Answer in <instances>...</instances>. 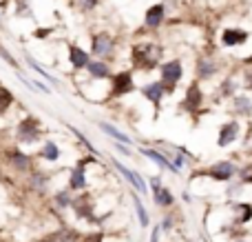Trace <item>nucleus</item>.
Listing matches in <instances>:
<instances>
[{"mask_svg":"<svg viewBox=\"0 0 252 242\" xmlns=\"http://www.w3.org/2000/svg\"><path fill=\"white\" fill-rule=\"evenodd\" d=\"M95 242H102V238H97V240H95Z\"/></svg>","mask_w":252,"mask_h":242,"instance_id":"nucleus-41","label":"nucleus"},{"mask_svg":"<svg viewBox=\"0 0 252 242\" xmlns=\"http://www.w3.org/2000/svg\"><path fill=\"white\" fill-rule=\"evenodd\" d=\"M164 58V47L155 40H144V42H135L130 49V65L137 71H153L161 65Z\"/></svg>","mask_w":252,"mask_h":242,"instance_id":"nucleus-1","label":"nucleus"},{"mask_svg":"<svg viewBox=\"0 0 252 242\" xmlns=\"http://www.w3.org/2000/svg\"><path fill=\"white\" fill-rule=\"evenodd\" d=\"M66 129H69V131H71V133H73V136H75V138H78V140H80V142H82V145H84V147H87V149H89V151H91V154H95V156H97L95 147H93V145H91V142H89V138H87V136H84V133H80V129L71 127V124H69V127H66Z\"/></svg>","mask_w":252,"mask_h":242,"instance_id":"nucleus-32","label":"nucleus"},{"mask_svg":"<svg viewBox=\"0 0 252 242\" xmlns=\"http://www.w3.org/2000/svg\"><path fill=\"white\" fill-rule=\"evenodd\" d=\"M208 176L217 182H226L235 176V164L228 162V160H221V162H215L213 167L208 169Z\"/></svg>","mask_w":252,"mask_h":242,"instance_id":"nucleus-17","label":"nucleus"},{"mask_svg":"<svg viewBox=\"0 0 252 242\" xmlns=\"http://www.w3.org/2000/svg\"><path fill=\"white\" fill-rule=\"evenodd\" d=\"M130 200H133L135 211H137V216H139V225H142V227H148L151 218H148V213H146V209H144V204H142V200H139V196H133Z\"/></svg>","mask_w":252,"mask_h":242,"instance_id":"nucleus-30","label":"nucleus"},{"mask_svg":"<svg viewBox=\"0 0 252 242\" xmlns=\"http://www.w3.org/2000/svg\"><path fill=\"white\" fill-rule=\"evenodd\" d=\"M159 234H161V227H155L153 236H151V242H159Z\"/></svg>","mask_w":252,"mask_h":242,"instance_id":"nucleus-39","label":"nucleus"},{"mask_svg":"<svg viewBox=\"0 0 252 242\" xmlns=\"http://www.w3.org/2000/svg\"><path fill=\"white\" fill-rule=\"evenodd\" d=\"M244 87L248 89V91H252V67H248V69L244 71Z\"/></svg>","mask_w":252,"mask_h":242,"instance_id":"nucleus-36","label":"nucleus"},{"mask_svg":"<svg viewBox=\"0 0 252 242\" xmlns=\"http://www.w3.org/2000/svg\"><path fill=\"white\" fill-rule=\"evenodd\" d=\"M235 211H237V220L239 222H250L252 220V204L250 202H237Z\"/></svg>","mask_w":252,"mask_h":242,"instance_id":"nucleus-28","label":"nucleus"},{"mask_svg":"<svg viewBox=\"0 0 252 242\" xmlns=\"http://www.w3.org/2000/svg\"><path fill=\"white\" fill-rule=\"evenodd\" d=\"M7 158H9V164H11L16 171H29L31 169V156L22 154L20 149H11Z\"/></svg>","mask_w":252,"mask_h":242,"instance_id":"nucleus-20","label":"nucleus"},{"mask_svg":"<svg viewBox=\"0 0 252 242\" xmlns=\"http://www.w3.org/2000/svg\"><path fill=\"white\" fill-rule=\"evenodd\" d=\"M139 154H142V156H146V158H151L153 162H155V164H159L161 169H170V171H173V173H177V171H179V169L175 167V164L170 162V160L166 158V156H161L159 151H155V149H146V147H139Z\"/></svg>","mask_w":252,"mask_h":242,"instance_id":"nucleus-21","label":"nucleus"},{"mask_svg":"<svg viewBox=\"0 0 252 242\" xmlns=\"http://www.w3.org/2000/svg\"><path fill=\"white\" fill-rule=\"evenodd\" d=\"M40 158L47 160V162H56V160L60 158V147L53 140H47L42 145V149H40Z\"/></svg>","mask_w":252,"mask_h":242,"instance_id":"nucleus-24","label":"nucleus"},{"mask_svg":"<svg viewBox=\"0 0 252 242\" xmlns=\"http://www.w3.org/2000/svg\"><path fill=\"white\" fill-rule=\"evenodd\" d=\"M113 147H115V149L120 151V154H124V156H130V154H133V151H130L128 147L124 145V142H118V140H115V145H113Z\"/></svg>","mask_w":252,"mask_h":242,"instance_id":"nucleus-38","label":"nucleus"},{"mask_svg":"<svg viewBox=\"0 0 252 242\" xmlns=\"http://www.w3.org/2000/svg\"><path fill=\"white\" fill-rule=\"evenodd\" d=\"M239 131H241L239 120H228V122H223L217 133V147H230L232 142L239 138Z\"/></svg>","mask_w":252,"mask_h":242,"instance_id":"nucleus-10","label":"nucleus"},{"mask_svg":"<svg viewBox=\"0 0 252 242\" xmlns=\"http://www.w3.org/2000/svg\"><path fill=\"white\" fill-rule=\"evenodd\" d=\"M0 58H2V60L7 62L9 67H13V69H18V60H16V58L11 56V51H9V49L4 47L2 42H0Z\"/></svg>","mask_w":252,"mask_h":242,"instance_id":"nucleus-34","label":"nucleus"},{"mask_svg":"<svg viewBox=\"0 0 252 242\" xmlns=\"http://www.w3.org/2000/svg\"><path fill=\"white\" fill-rule=\"evenodd\" d=\"M97 127L102 129V131L106 133V136H111L113 140H118V142H124V145H130V136H126L124 131H120L118 127H113L111 122H97Z\"/></svg>","mask_w":252,"mask_h":242,"instance_id":"nucleus-23","label":"nucleus"},{"mask_svg":"<svg viewBox=\"0 0 252 242\" xmlns=\"http://www.w3.org/2000/svg\"><path fill=\"white\" fill-rule=\"evenodd\" d=\"M139 93H142V96L146 98L153 107H155V114H159L161 100H164V96H166V89H164V84H161V80H151V82L142 84Z\"/></svg>","mask_w":252,"mask_h":242,"instance_id":"nucleus-7","label":"nucleus"},{"mask_svg":"<svg viewBox=\"0 0 252 242\" xmlns=\"http://www.w3.org/2000/svg\"><path fill=\"white\" fill-rule=\"evenodd\" d=\"M237 242H246V240H237Z\"/></svg>","mask_w":252,"mask_h":242,"instance_id":"nucleus-42","label":"nucleus"},{"mask_svg":"<svg viewBox=\"0 0 252 242\" xmlns=\"http://www.w3.org/2000/svg\"><path fill=\"white\" fill-rule=\"evenodd\" d=\"M159 182H161L159 178H151V187H153V196H155V202L159 204V207H170V204L175 202V200H173V194H170L168 189H164Z\"/></svg>","mask_w":252,"mask_h":242,"instance_id":"nucleus-18","label":"nucleus"},{"mask_svg":"<svg viewBox=\"0 0 252 242\" xmlns=\"http://www.w3.org/2000/svg\"><path fill=\"white\" fill-rule=\"evenodd\" d=\"M241 182H244V185H252V164H248V167L241 171Z\"/></svg>","mask_w":252,"mask_h":242,"instance_id":"nucleus-35","label":"nucleus"},{"mask_svg":"<svg viewBox=\"0 0 252 242\" xmlns=\"http://www.w3.org/2000/svg\"><path fill=\"white\" fill-rule=\"evenodd\" d=\"M170 227H173V220H170V218H166V220L161 222V229H170Z\"/></svg>","mask_w":252,"mask_h":242,"instance_id":"nucleus-40","label":"nucleus"},{"mask_svg":"<svg viewBox=\"0 0 252 242\" xmlns=\"http://www.w3.org/2000/svg\"><path fill=\"white\" fill-rule=\"evenodd\" d=\"M53 202H56V207L66 209V207H71V202H73V198H71L69 189H64V191H58V194H56V198H53Z\"/></svg>","mask_w":252,"mask_h":242,"instance_id":"nucleus-31","label":"nucleus"},{"mask_svg":"<svg viewBox=\"0 0 252 242\" xmlns=\"http://www.w3.org/2000/svg\"><path fill=\"white\" fill-rule=\"evenodd\" d=\"M13 102H16V96H13V91H9L7 87H2V84H0V116L7 114V111L11 109Z\"/></svg>","mask_w":252,"mask_h":242,"instance_id":"nucleus-26","label":"nucleus"},{"mask_svg":"<svg viewBox=\"0 0 252 242\" xmlns=\"http://www.w3.org/2000/svg\"><path fill=\"white\" fill-rule=\"evenodd\" d=\"M204 98L206 96H204V89H201L199 80H192L186 87V91H184V98L179 102V111H184V114H197L201 109V105H204Z\"/></svg>","mask_w":252,"mask_h":242,"instance_id":"nucleus-5","label":"nucleus"},{"mask_svg":"<svg viewBox=\"0 0 252 242\" xmlns=\"http://www.w3.org/2000/svg\"><path fill=\"white\" fill-rule=\"evenodd\" d=\"M42 242H78V234L75 231H56V234L47 236Z\"/></svg>","mask_w":252,"mask_h":242,"instance_id":"nucleus-27","label":"nucleus"},{"mask_svg":"<svg viewBox=\"0 0 252 242\" xmlns=\"http://www.w3.org/2000/svg\"><path fill=\"white\" fill-rule=\"evenodd\" d=\"M89 60H91V53L87 51V49H82L80 44H69V65L73 67L75 71H82L87 69Z\"/></svg>","mask_w":252,"mask_h":242,"instance_id":"nucleus-14","label":"nucleus"},{"mask_svg":"<svg viewBox=\"0 0 252 242\" xmlns=\"http://www.w3.org/2000/svg\"><path fill=\"white\" fill-rule=\"evenodd\" d=\"M248 40H250V34L246 29H241V27H226L221 31V36H219V42L223 47H241Z\"/></svg>","mask_w":252,"mask_h":242,"instance_id":"nucleus-9","label":"nucleus"},{"mask_svg":"<svg viewBox=\"0 0 252 242\" xmlns=\"http://www.w3.org/2000/svg\"><path fill=\"white\" fill-rule=\"evenodd\" d=\"M230 109L235 116L248 118V116H252V98L248 93H235V96L230 98Z\"/></svg>","mask_w":252,"mask_h":242,"instance_id":"nucleus-16","label":"nucleus"},{"mask_svg":"<svg viewBox=\"0 0 252 242\" xmlns=\"http://www.w3.org/2000/svg\"><path fill=\"white\" fill-rule=\"evenodd\" d=\"M73 2H75V7H78L80 11L89 13V11H93V9L100 4V0H73Z\"/></svg>","mask_w":252,"mask_h":242,"instance_id":"nucleus-33","label":"nucleus"},{"mask_svg":"<svg viewBox=\"0 0 252 242\" xmlns=\"http://www.w3.org/2000/svg\"><path fill=\"white\" fill-rule=\"evenodd\" d=\"M91 56L100 60H113L115 56V38L109 31H97L91 36Z\"/></svg>","mask_w":252,"mask_h":242,"instance_id":"nucleus-3","label":"nucleus"},{"mask_svg":"<svg viewBox=\"0 0 252 242\" xmlns=\"http://www.w3.org/2000/svg\"><path fill=\"white\" fill-rule=\"evenodd\" d=\"M89 162H95V158H84L78 162V167L71 171L69 176V189L71 191H82L84 187H87V173H84V167H87Z\"/></svg>","mask_w":252,"mask_h":242,"instance_id":"nucleus-13","label":"nucleus"},{"mask_svg":"<svg viewBox=\"0 0 252 242\" xmlns=\"http://www.w3.org/2000/svg\"><path fill=\"white\" fill-rule=\"evenodd\" d=\"M42 138V124L33 118V116H25L20 122L16 124V140L20 145H33Z\"/></svg>","mask_w":252,"mask_h":242,"instance_id":"nucleus-4","label":"nucleus"},{"mask_svg":"<svg viewBox=\"0 0 252 242\" xmlns=\"http://www.w3.org/2000/svg\"><path fill=\"white\" fill-rule=\"evenodd\" d=\"M219 74V62L215 58L199 56L195 60V80H213Z\"/></svg>","mask_w":252,"mask_h":242,"instance_id":"nucleus-8","label":"nucleus"},{"mask_svg":"<svg viewBox=\"0 0 252 242\" xmlns=\"http://www.w3.org/2000/svg\"><path fill=\"white\" fill-rule=\"evenodd\" d=\"M166 20V4L164 2H155L146 9L144 13V27L146 29H159Z\"/></svg>","mask_w":252,"mask_h":242,"instance_id":"nucleus-11","label":"nucleus"},{"mask_svg":"<svg viewBox=\"0 0 252 242\" xmlns=\"http://www.w3.org/2000/svg\"><path fill=\"white\" fill-rule=\"evenodd\" d=\"M111 164H113L115 169H118L120 173H122V176L126 178V180L130 182V187H133V189H137L139 194H148V187L144 185V178L139 176V173H135V171H130V169H126L122 162H120V160H111Z\"/></svg>","mask_w":252,"mask_h":242,"instance_id":"nucleus-15","label":"nucleus"},{"mask_svg":"<svg viewBox=\"0 0 252 242\" xmlns=\"http://www.w3.org/2000/svg\"><path fill=\"white\" fill-rule=\"evenodd\" d=\"M71 207L75 209L78 218H84V220H95V218H93V202H91L89 196H80V198H75L73 202H71Z\"/></svg>","mask_w":252,"mask_h":242,"instance_id":"nucleus-19","label":"nucleus"},{"mask_svg":"<svg viewBox=\"0 0 252 242\" xmlns=\"http://www.w3.org/2000/svg\"><path fill=\"white\" fill-rule=\"evenodd\" d=\"M25 62H27V67H29L31 71H35V74H38L42 80H47V82H51V84H58V80L53 78V76H49V71H47V69H42V67H40L31 56H25Z\"/></svg>","mask_w":252,"mask_h":242,"instance_id":"nucleus-25","label":"nucleus"},{"mask_svg":"<svg viewBox=\"0 0 252 242\" xmlns=\"http://www.w3.org/2000/svg\"><path fill=\"white\" fill-rule=\"evenodd\" d=\"M84 71L89 74L91 80H111V76H113L111 65L106 60H100V58H91Z\"/></svg>","mask_w":252,"mask_h":242,"instance_id":"nucleus-12","label":"nucleus"},{"mask_svg":"<svg viewBox=\"0 0 252 242\" xmlns=\"http://www.w3.org/2000/svg\"><path fill=\"white\" fill-rule=\"evenodd\" d=\"M157 69H159V76H161L159 80L166 89V96H173L177 84L184 80V62L179 58H170V60L161 62Z\"/></svg>","mask_w":252,"mask_h":242,"instance_id":"nucleus-2","label":"nucleus"},{"mask_svg":"<svg viewBox=\"0 0 252 242\" xmlns=\"http://www.w3.org/2000/svg\"><path fill=\"white\" fill-rule=\"evenodd\" d=\"M29 182H31V187H33L35 191H42L44 187H47V182H49V176H47V173L35 171V169H33V173H31Z\"/></svg>","mask_w":252,"mask_h":242,"instance_id":"nucleus-29","label":"nucleus"},{"mask_svg":"<svg viewBox=\"0 0 252 242\" xmlns=\"http://www.w3.org/2000/svg\"><path fill=\"white\" fill-rule=\"evenodd\" d=\"M239 89V82H237L235 76H226V78L219 82V98H232Z\"/></svg>","mask_w":252,"mask_h":242,"instance_id":"nucleus-22","label":"nucleus"},{"mask_svg":"<svg viewBox=\"0 0 252 242\" xmlns=\"http://www.w3.org/2000/svg\"><path fill=\"white\" fill-rule=\"evenodd\" d=\"M133 91H135V76L130 69L118 71V74L111 76V91H109L111 98H124Z\"/></svg>","mask_w":252,"mask_h":242,"instance_id":"nucleus-6","label":"nucleus"},{"mask_svg":"<svg viewBox=\"0 0 252 242\" xmlns=\"http://www.w3.org/2000/svg\"><path fill=\"white\" fill-rule=\"evenodd\" d=\"M51 27H44V29H35L33 31V38H38V40H42V38H47V36H51Z\"/></svg>","mask_w":252,"mask_h":242,"instance_id":"nucleus-37","label":"nucleus"}]
</instances>
